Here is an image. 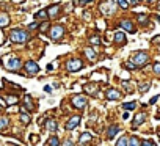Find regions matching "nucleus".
Here are the masks:
<instances>
[{
  "label": "nucleus",
  "instance_id": "nucleus-11",
  "mask_svg": "<svg viewBox=\"0 0 160 146\" xmlns=\"http://www.w3.org/2000/svg\"><path fill=\"white\" fill-rule=\"evenodd\" d=\"M58 11H60V3H55V5H52V7H49V8L46 10V13H47L50 18H55V16L58 14Z\"/></svg>",
  "mask_w": 160,
  "mask_h": 146
},
{
  "label": "nucleus",
  "instance_id": "nucleus-5",
  "mask_svg": "<svg viewBox=\"0 0 160 146\" xmlns=\"http://www.w3.org/2000/svg\"><path fill=\"white\" fill-rule=\"evenodd\" d=\"M72 105H74L75 108H83V107L87 105V98L82 96V94L72 96Z\"/></svg>",
  "mask_w": 160,
  "mask_h": 146
},
{
  "label": "nucleus",
  "instance_id": "nucleus-1",
  "mask_svg": "<svg viewBox=\"0 0 160 146\" xmlns=\"http://www.w3.org/2000/svg\"><path fill=\"white\" fill-rule=\"evenodd\" d=\"M10 39L13 43H25L28 39V35H27V32H24L21 28H14L10 32Z\"/></svg>",
  "mask_w": 160,
  "mask_h": 146
},
{
  "label": "nucleus",
  "instance_id": "nucleus-34",
  "mask_svg": "<svg viewBox=\"0 0 160 146\" xmlns=\"http://www.w3.org/2000/svg\"><path fill=\"white\" fill-rule=\"evenodd\" d=\"M154 74H155V76L160 74V63H155V64H154Z\"/></svg>",
  "mask_w": 160,
  "mask_h": 146
},
{
  "label": "nucleus",
  "instance_id": "nucleus-12",
  "mask_svg": "<svg viewBox=\"0 0 160 146\" xmlns=\"http://www.w3.org/2000/svg\"><path fill=\"white\" fill-rule=\"evenodd\" d=\"M85 91L91 96H96L98 94V85L96 83H88V85H85Z\"/></svg>",
  "mask_w": 160,
  "mask_h": 146
},
{
  "label": "nucleus",
  "instance_id": "nucleus-10",
  "mask_svg": "<svg viewBox=\"0 0 160 146\" xmlns=\"http://www.w3.org/2000/svg\"><path fill=\"white\" fill-rule=\"evenodd\" d=\"M78 123H80V116L75 115V116H72V118L66 123V129H68V130H72V129H75V127L78 126Z\"/></svg>",
  "mask_w": 160,
  "mask_h": 146
},
{
  "label": "nucleus",
  "instance_id": "nucleus-45",
  "mask_svg": "<svg viewBox=\"0 0 160 146\" xmlns=\"http://www.w3.org/2000/svg\"><path fill=\"white\" fill-rule=\"evenodd\" d=\"M148 2H151V3H152V2H155V0H148Z\"/></svg>",
  "mask_w": 160,
  "mask_h": 146
},
{
  "label": "nucleus",
  "instance_id": "nucleus-43",
  "mask_svg": "<svg viewBox=\"0 0 160 146\" xmlns=\"http://www.w3.org/2000/svg\"><path fill=\"white\" fill-rule=\"evenodd\" d=\"M2 38H3V33H2V30H0V44L3 43V39H2Z\"/></svg>",
  "mask_w": 160,
  "mask_h": 146
},
{
  "label": "nucleus",
  "instance_id": "nucleus-25",
  "mask_svg": "<svg viewBox=\"0 0 160 146\" xmlns=\"http://www.w3.org/2000/svg\"><path fill=\"white\" fill-rule=\"evenodd\" d=\"M135 107H137V102H126V104H122L124 110H135Z\"/></svg>",
  "mask_w": 160,
  "mask_h": 146
},
{
  "label": "nucleus",
  "instance_id": "nucleus-8",
  "mask_svg": "<svg viewBox=\"0 0 160 146\" xmlns=\"http://www.w3.org/2000/svg\"><path fill=\"white\" fill-rule=\"evenodd\" d=\"M146 121V113H138V115H135V118L132 119V129H137L138 126H141L143 123Z\"/></svg>",
  "mask_w": 160,
  "mask_h": 146
},
{
  "label": "nucleus",
  "instance_id": "nucleus-18",
  "mask_svg": "<svg viewBox=\"0 0 160 146\" xmlns=\"http://www.w3.org/2000/svg\"><path fill=\"white\" fill-rule=\"evenodd\" d=\"M10 24V16L8 14H0V28Z\"/></svg>",
  "mask_w": 160,
  "mask_h": 146
},
{
  "label": "nucleus",
  "instance_id": "nucleus-15",
  "mask_svg": "<svg viewBox=\"0 0 160 146\" xmlns=\"http://www.w3.org/2000/svg\"><path fill=\"white\" fill-rule=\"evenodd\" d=\"M46 129L50 130V132H55V130L58 129L57 121H55V119H47V121H46Z\"/></svg>",
  "mask_w": 160,
  "mask_h": 146
},
{
  "label": "nucleus",
  "instance_id": "nucleus-23",
  "mask_svg": "<svg viewBox=\"0 0 160 146\" xmlns=\"http://www.w3.org/2000/svg\"><path fill=\"white\" fill-rule=\"evenodd\" d=\"M10 126V121L7 118H0V130H5Z\"/></svg>",
  "mask_w": 160,
  "mask_h": 146
},
{
  "label": "nucleus",
  "instance_id": "nucleus-20",
  "mask_svg": "<svg viewBox=\"0 0 160 146\" xmlns=\"http://www.w3.org/2000/svg\"><path fill=\"white\" fill-rule=\"evenodd\" d=\"M127 146H140V138H138V137H130V138H127Z\"/></svg>",
  "mask_w": 160,
  "mask_h": 146
},
{
  "label": "nucleus",
  "instance_id": "nucleus-28",
  "mask_svg": "<svg viewBox=\"0 0 160 146\" xmlns=\"http://www.w3.org/2000/svg\"><path fill=\"white\" fill-rule=\"evenodd\" d=\"M118 5L121 7V8H129V5H130V2H129V0H118Z\"/></svg>",
  "mask_w": 160,
  "mask_h": 146
},
{
  "label": "nucleus",
  "instance_id": "nucleus-6",
  "mask_svg": "<svg viewBox=\"0 0 160 146\" xmlns=\"http://www.w3.org/2000/svg\"><path fill=\"white\" fill-rule=\"evenodd\" d=\"M82 68H83V63H82V60H71V61L68 63V71H71V72L80 71Z\"/></svg>",
  "mask_w": 160,
  "mask_h": 146
},
{
  "label": "nucleus",
  "instance_id": "nucleus-9",
  "mask_svg": "<svg viewBox=\"0 0 160 146\" xmlns=\"http://www.w3.org/2000/svg\"><path fill=\"white\" fill-rule=\"evenodd\" d=\"M24 66H25V71L28 72V74H32V76H33V74H38V72H39V66H38L35 61H27Z\"/></svg>",
  "mask_w": 160,
  "mask_h": 146
},
{
  "label": "nucleus",
  "instance_id": "nucleus-38",
  "mask_svg": "<svg viewBox=\"0 0 160 146\" xmlns=\"http://www.w3.org/2000/svg\"><path fill=\"white\" fill-rule=\"evenodd\" d=\"M126 68H127V69H130V71H132V69H135V64H133V63H132V61H129V63H127V66H126Z\"/></svg>",
  "mask_w": 160,
  "mask_h": 146
},
{
  "label": "nucleus",
  "instance_id": "nucleus-17",
  "mask_svg": "<svg viewBox=\"0 0 160 146\" xmlns=\"http://www.w3.org/2000/svg\"><path fill=\"white\" fill-rule=\"evenodd\" d=\"M115 41H116L118 44H124V43H126V35H124L122 32H118V33L115 35Z\"/></svg>",
  "mask_w": 160,
  "mask_h": 146
},
{
  "label": "nucleus",
  "instance_id": "nucleus-27",
  "mask_svg": "<svg viewBox=\"0 0 160 146\" xmlns=\"http://www.w3.org/2000/svg\"><path fill=\"white\" fill-rule=\"evenodd\" d=\"M25 107H27L28 110H33V108H35V107H33V104H32V98H30L28 94L25 96Z\"/></svg>",
  "mask_w": 160,
  "mask_h": 146
},
{
  "label": "nucleus",
  "instance_id": "nucleus-31",
  "mask_svg": "<svg viewBox=\"0 0 160 146\" xmlns=\"http://www.w3.org/2000/svg\"><path fill=\"white\" fill-rule=\"evenodd\" d=\"M149 88H151V83H149V82H148V83H143V85H140V91H141V93H146Z\"/></svg>",
  "mask_w": 160,
  "mask_h": 146
},
{
  "label": "nucleus",
  "instance_id": "nucleus-19",
  "mask_svg": "<svg viewBox=\"0 0 160 146\" xmlns=\"http://www.w3.org/2000/svg\"><path fill=\"white\" fill-rule=\"evenodd\" d=\"M91 138H93V135H91L90 132H83L82 135H80V143H82V144H83V143H87V141H90Z\"/></svg>",
  "mask_w": 160,
  "mask_h": 146
},
{
  "label": "nucleus",
  "instance_id": "nucleus-39",
  "mask_svg": "<svg viewBox=\"0 0 160 146\" xmlns=\"http://www.w3.org/2000/svg\"><path fill=\"white\" fill-rule=\"evenodd\" d=\"M157 99H158V96H154V98L149 101V104H151V105H152V104H155V102H157Z\"/></svg>",
  "mask_w": 160,
  "mask_h": 146
},
{
  "label": "nucleus",
  "instance_id": "nucleus-2",
  "mask_svg": "<svg viewBox=\"0 0 160 146\" xmlns=\"http://www.w3.org/2000/svg\"><path fill=\"white\" fill-rule=\"evenodd\" d=\"M21 66H22V63H21V60L18 57H7L5 58V69H8V71H18Z\"/></svg>",
  "mask_w": 160,
  "mask_h": 146
},
{
  "label": "nucleus",
  "instance_id": "nucleus-30",
  "mask_svg": "<svg viewBox=\"0 0 160 146\" xmlns=\"http://www.w3.org/2000/svg\"><path fill=\"white\" fill-rule=\"evenodd\" d=\"M116 146H127V138H126V137H121V138L116 141Z\"/></svg>",
  "mask_w": 160,
  "mask_h": 146
},
{
  "label": "nucleus",
  "instance_id": "nucleus-33",
  "mask_svg": "<svg viewBox=\"0 0 160 146\" xmlns=\"http://www.w3.org/2000/svg\"><path fill=\"white\" fill-rule=\"evenodd\" d=\"M140 146H157V144H155V141H152V140H143V143H141Z\"/></svg>",
  "mask_w": 160,
  "mask_h": 146
},
{
  "label": "nucleus",
  "instance_id": "nucleus-40",
  "mask_svg": "<svg viewBox=\"0 0 160 146\" xmlns=\"http://www.w3.org/2000/svg\"><path fill=\"white\" fill-rule=\"evenodd\" d=\"M28 27H30V28H32V30H35V28H36V27H38V24H36V22H35V24H30V25H28Z\"/></svg>",
  "mask_w": 160,
  "mask_h": 146
},
{
  "label": "nucleus",
  "instance_id": "nucleus-29",
  "mask_svg": "<svg viewBox=\"0 0 160 146\" xmlns=\"http://www.w3.org/2000/svg\"><path fill=\"white\" fill-rule=\"evenodd\" d=\"M35 18H36V19H44V18H47V13H46V10H41V11H38V13L35 14Z\"/></svg>",
  "mask_w": 160,
  "mask_h": 146
},
{
  "label": "nucleus",
  "instance_id": "nucleus-24",
  "mask_svg": "<svg viewBox=\"0 0 160 146\" xmlns=\"http://www.w3.org/2000/svg\"><path fill=\"white\" fill-rule=\"evenodd\" d=\"M85 53H87V57H88L90 60H94V58H96V53H94V50H93L91 47H87V49H85Z\"/></svg>",
  "mask_w": 160,
  "mask_h": 146
},
{
  "label": "nucleus",
  "instance_id": "nucleus-4",
  "mask_svg": "<svg viewBox=\"0 0 160 146\" xmlns=\"http://www.w3.org/2000/svg\"><path fill=\"white\" fill-rule=\"evenodd\" d=\"M115 10H116V3L113 2V0H108V2H104L101 5V11L104 14H113Z\"/></svg>",
  "mask_w": 160,
  "mask_h": 146
},
{
  "label": "nucleus",
  "instance_id": "nucleus-14",
  "mask_svg": "<svg viewBox=\"0 0 160 146\" xmlns=\"http://www.w3.org/2000/svg\"><path fill=\"white\" fill-rule=\"evenodd\" d=\"M107 98H108L110 101H115V99H119V98H121V93L116 91V90H113V88H110V90L107 91Z\"/></svg>",
  "mask_w": 160,
  "mask_h": 146
},
{
  "label": "nucleus",
  "instance_id": "nucleus-37",
  "mask_svg": "<svg viewBox=\"0 0 160 146\" xmlns=\"http://www.w3.org/2000/svg\"><path fill=\"white\" fill-rule=\"evenodd\" d=\"M47 27H49V24H47V22H44V24L41 25V32H47Z\"/></svg>",
  "mask_w": 160,
  "mask_h": 146
},
{
  "label": "nucleus",
  "instance_id": "nucleus-26",
  "mask_svg": "<svg viewBox=\"0 0 160 146\" xmlns=\"http://www.w3.org/2000/svg\"><path fill=\"white\" fill-rule=\"evenodd\" d=\"M138 22L141 24V25H146L148 24V14H138Z\"/></svg>",
  "mask_w": 160,
  "mask_h": 146
},
{
  "label": "nucleus",
  "instance_id": "nucleus-41",
  "mask_svg": "<svg viewBox=\"0 0 160 146\" xmlns=\"http://www.w3.org/2000/svg\"><path fill=\"white\" fill-rule=\"evenodd\" d=\"M44 91H46V93H52V88H50V87H44Z\"/></svg>",
  "mask_w": 160,
  "mask_h": 146
},
{
  "label": "nucleus",
  "instance_id": "nucleus-46",
  "mask_svg": "<svg viewBox=\"0 0 160 146\" xmlns=\"http://www.w3.org/2000/svg\"><path fill=\"white\" fill-rule=\"evenodd\" d=\"M0 110H2V107H0Z\"/></svg>",
  "mask_w": 160,
  "mask_h": 146
},
{
  "label": "nucleus",
  "instance_id": "nucleus-36",
  "mask_svg": "<svg viewBox=\"0 0 160 146\" xmlns=\"http://www.w3.org/2000/svg\"><path fill=\"white\" fill-rule=\"evenodd\" d=\"M61 146H74V143H72V140L71 138H68V140H64L63 141V144Z\"/></svg>",
  "mask_w": 160,
  "mask_h": 146
},
{
  "label": "nucleus",
  "instance_id": "nucleus-44",
  "mask_svg": "<svg viewBox=\"0 0 160 146\" xmlns=\"http://www.w3.org/2000/svg\"><path fill=\"white\" fill-rule=\"evenodd\" d=\"M138 2H141V0H133V3H138Z\"/></svg>",
  "mask_w": 160,
  "mask_h": 146
},
{
  "label": "nucleus",
  "instance_id": "nucleus-21",
  "mask_svg": "<svg viewBox=\"0 0 160 146\" xmlns=\"http://www.w3.org/2000/svg\"><path fill=\"white\" fill-rule=\"evenodd\" d=\"M47 146H60V138L58 137H50L49 138V143H47Z\"/></svg>",
  "mask_w": 160,
  "mask_h": 146
},
{
  "label": "nucleus",
  "instance_id": "nucleus-13",
  "mask_svg": "<svg viewBox=\"0 0 160 146\" xmlns=\"http://www.w3.org/2000/svg\"><path fill=\"white\" fill-rule=\"evenodd\" d=\"M121 27L126 30V32H129V33H135V28H133V24L130 22V21H122L121 22Z\"/></svg>",
  "mask_w": 160,
  "mask_h": 146
},
{
  "label": "nucleus",
  "instance_id": "nucleus-22",
  "mask_svg": "<svg viewBox=\"0 0 160 146\" xmlns=\"http://www.w3.org/2000/svg\"><path fill=\"white\" fill-rule=\"evenodd\" d=\"M21 113H22V115H21V121H22L24 124H28V123H30V118H28V115L25 113L24 108H21Z\"/></svg>",
  "mask_w": 160,
  "mask_h": 146
},
{
  "label": "nucleus",
  "instance_id": "nucleus-16",
  "mask_svg": "<svg viewBox=\"0 0 160 146\" xmlns=\"http://www.w3.org/2000/svg\"><path fill=\"white\" fill-rule=\"evenodd\" d=\"M118 132H119V127H118V126H110V127H108V130H107V137L112 140Z\"/></svg>",
  "mask_w": 160,
  "mask_h": 146
},
{
  "label": "nucleus",
  "instance_id": "nucleus-32",
  "mask_svg": "<svg viewBox=\"0 0 160 146\" xmlns=\"http://www.w3.org/2000/svg\"><path fill=\"white\" fill-rule=\"evenodd\" d=\"M5 99H7L8 104H16L18 102V98L16 96H5Z\"/></svg>",
  "mask_w": 160,
  "mask_h": 146
},
{
  "label": "nucleus",
  "instance_id": "nucleus-7",
  "mask_svg": "<svg viewBox=\"0 0 160 146\" xmlns=\"http://www.w3.org/2000/svg\"><path fill=\"white\" fill-rule=\"evenodd\" d=\"M63 33H64L63 25H53V28H52V32H50V38L57 41V39H60V38L63 36Z\"/></svg>",
  "mask_w": 160,
  "mask_h": 146
},
{
  "label": "nucleus",
  "instance_id": "nucleus-3",
  "mask_svg": "<svg viewBox=\"0 0 160 146\" xmlns=\"http://www.w3.org/2000/svg\"><path fill=\"white\" fill-rule=\"evenodd\" d=\"M148 60H149V55H148L146 52H138V53L133 57V64L138 66V68H141V66H144V64L148 63Z\"/></svg>",
  "mask_w": 160,
  "mask_h": 146
},
{
  "label": "nucleus",
  "instance_id": "nucleus-42",
  "mask_svg": "<svg viewBox=\"0 0 160 146\" xmlns=\"http://www.w3.org/2000/svg\"><path fill=\"white\" fill-rule=\"evenodd\" d=\"M93 0H82V5H85V3H91Z\"/></svg>",
  "mask_w": 160,
  "mask_h": 146
},
{
  "label": "nucleus",
  "instance_id": "nucleus-35",
  "mask_svg": "<svg viewBox=\"0 0 160 146\" xmlns=\"http://www.w3.org/2000/svg\"><path fill=\"white\" fill-rule=\"evenodd\" d=\"M90 43H91V44H99L101 39H99L98 36H93V38H90Z\"/></svg>",
  "mask_w": 160,
  "mask_h": 146
}]
</instances>
